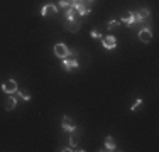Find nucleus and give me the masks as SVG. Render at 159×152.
Returning <instances> with one entry per match:
<instances>
[{
	"label": "nucleus",
	"instance_id": "0eeeda50",
	"mask_svg": "<svg viewBox=\"0 0 159 152\" xmlns=\"http://www.w3.org/2000/svg\"><path fill=\"white\" fill-rule=\"evenodd\" d=\"M102 44H103L105 49H115L117 47V39L113 36H105V37H102Z\"/></svg>",
	"mask_w": 159,
	"mask_h": 152
},
{
	"label": "nucleus",
	"instance_id": "dca6fc26",
	"mask_svg": "<svg viewBox=\"0 0 159 152\" xmlns=\"http://www.w3.org/2000/svg\"><path fill=\"white\" fill-rule=\"evenodd\" d=\"M76 144H78V137H76V135H71V139H70V145L75 149V147H76Z\"/></svg>",
	"mask_w": 159,
	"mask_h": 152
},
{
	"label": "nucleus",
	"instance_id": "2eb2a0df",
	"mask_svg": "<svg viewBox=\"0 0 159 152\" xmlns=\"http://www.w3.org/2000/svg\"><path fill=\"white\" fill-rule=\"evenodd\" d=\"M59 7H61V9H64L66 10L68 7H70V0H59V3H58Z\"/></svg>",
	"mask_w": 159,
	"mask_h": 152
},
{
	"label": "nucleus",
	"instance_id": "6e6552de",
	"mask_svg": "<svg viewBox=\"0 0 159 152\" xmlns=\"http://www.w3.org/2000/svg\"><path fill=\"white\" fill-rule=\"evenodd\" d=\"M52 14H58V7L54 3H46V5L41 9V15L43 17H48V15H52Z\"/></svg>",
	"mask_w": 159,
	"mask_h": 152
},
{
	"label": "nucleus",
	"instance_id": "f8f14e48",
	"mask_svg": "<svg viewBox=\"0 0 159 152\" xmlns=\"http://www.w3.org/2000/svg\"><path fill=\"white\" fill-rule=\"evenodd\" d=\"M75 17H78L76 10H75L73 7H68V9L64 10V19H75Z\"/></svg>",
	"mask_w": 159,
	"mask_h": 152
},
{
	"label": "nucleus",
	"instance_id": "20e7f679",
	"mask_svg": "<svg viewBox=\"0 0 159 152\" xmlns=\"http://www.w3.org/2000/svg\"><path fill=\"white\" fill-rule=\"evenodd\" d=\"M151 39H152V32H151L149 27H142L141 30H139V41L144 44H149Z\"/></svg>",
	"mask_w": 159,
	"mask_h": 152
},
{
	"label": "nucleus",
	"instance_id": "9d476101",
	"mask_svg": "<svg viewBox=\"0 0 159 152\" xmlns=\"http://www.w3.org/2000/svg\"><path fill=\"white\" fill-rule=\"evenodd\" d=\"M102 150H110V152H112V150H117V149H115V142H113V139H112L110 135L105 139V149H102Z\"/></svg>",
	"mask_w": 159,
	"mask_h": 152
},
{
	"label": "nucleus",
	"instance_id": "39448f33",
	"mask_svg": "<svg viewBox=\"0 0 159 152\" xmlns=\"http://www.w3.org/2000/svg\"><path fill=\"white\" fill-rule=\"evenodd\" d=\"M2 91L3 93H9V95H14L17 91V83L14 81V79H7L2 85Z\"/></svg>",
	"mask_w": 159,
	"mask_h": 152
},
{
	"label": "nucleus",
	"instance_id": "f257e3e1",
	"mask_svg": "<svg viewBox=\"0 0 159 152\" xmlns=\"http://www.w3.org/2000/svg\"><path fill=\"white\" fill-rule=\"evenodd\" d=\"M52 52H54V56H56V58H59V59H64V58H68V56H76V51H73V49H68V46L63 44V42L54 44Z\"/></svg>",
	"mask_w": 159,
	"mask_h": 152
},
{
	"label": "nucleus",
	"instance_id": "ddd939ff",
	"mask_svg": "<svg viewBox=\"0 0 159 152\" xmlns=\"http://www.w3.org/2000/svg\"><path fill=\"white\" fill-rule=\"evenodd\" d=\"M141 105H142V100H141V98H137V100H135V103L130 106V110H132V112H135V110H139V106H141Z\"/></svg>",
	"mask_w": 159,
	"mask_h": 152
},
{
	"label": "nucleus",
	"instance_id": "9b49d317",
	"mask_svg": "<svg viewBox=\"0 0 159 152\" xmlns=\"http://www.w3.org/2000/svg\"><path fill=\"white\" fill-rule=\"evenodd\" d=\"M14 95H16V98H19V100H24V101H29V100H31V95L25 93V91H20V90H17Z\"/></svg>",
	"mask_w": 159,
	"mask_h": 152
},
{
	"label": "nucleus",
	"instance_id": "1a4fd4ad",
	"mask_svg": "<svg viewBox=\"0 0 159 152\" xmlns=\"http://www.w3.org/2000/svg\"><path fill=\"white\" fill-rule=\"evenodd\" d=\"M16 106H17V98H16V95H12V96H9L5 100V110L7 112H12Z\"/></svg>",
	"mask_w": 159,
	"mask_h": 152
},
{
	"label": "nucleus",
	"instance_id": "423d86ee",
	"mask_svg": "<svg viewBox=\"0 0 159 152\" xmlns=\"http://www.w3.org/2000/svg\"><path fill=\"white\" fill-rule=\"evenodd\" d=\"M61 127H63V130L70 132V134H73V132H76V125H75L73 122H71V118H70V117H63Z\"/></svg>",
	"mask_w": 159,
	"mask_h": 152
},
{
	"label": "nucleus",
	"instance_id": "f03ea898",
	"mask_svg": "<svg viewBox=\"0 0 159 152\" xmlns=\"http://www.w3.org/2000/svg\"><path fill=\"white\" fill-rule=\"evenodd\" d=\"M80 27H81V17H75V19H66V22H64V29L68 30V32H78Z\"/></svg>",
	"mask_w": 159,
	"mask_h": 152
},
{
	"label": "nucleus",
	"instance_id": "7ed1b4c3",
	"mask_svg": "<svg viewBox=\"0 0 159 152\" xmlns=\"http://www.w3.org/2000/svg\"><path fill=\"white\" fill-rule=\"evenodd\" d=\"M63 68L66 71H71V69H76L78 68V61L75 56H68V58L63 59Z\"/></svg>",
	"mask_w": 159,
	"mask_h": 152
},
{
	"label": "nucleus",
	"instance_id": "4468645a",
	"mask_svg": "<svg viewBox=\"0 0 159 152\" xmlns=\"http://www.w3.org/2000/svg\"><path fill=\"white\" fill-rule=\"evenodd\" d=\"M119 25H120V20H110L107 24V27L108 29H115V27H119Z\"/></svg>",
	"mask_w": 159,
	"mask_h": 152
},
{
	"label": "nucleus",
	"instance_id": "f3484780",
	"mask_svg": "<svg viewBox=\"0 0 159 152\" xmlns=\"http://www.w3.org/2000/svg\"><path fill=\"white\" fill-rule=\"evenodd\" d=\"M90 36H92L93 39H102V37H103L100 32H97V30H92V32H90Z\"/></svg>",
	"mask_w": 159,
	"mask_h": 152
}]
</instances>
